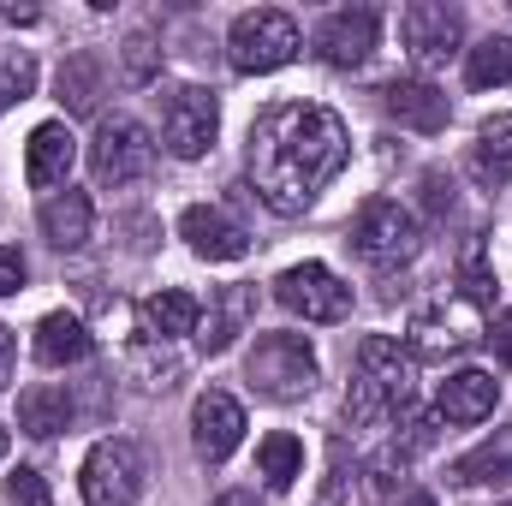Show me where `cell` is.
Here are the masks:
<instances>
[{"label":"cell","mask_w":512,"mask_h":506,"mask_svg":"<svg viewBox=\"0 0 512 506\" xmlns=\"http://www.w3.org/2000/svg\"><path fill=\"white\" fill-rule=\"evenodd\" d=\"M483 340V310L477 304H465V298H453V304H429V310H417L411 316V358L423 364H441V358H459L465 346H477Z\"/></svg>","instance_id":"10"},{"label":"cell","mask_w":512,"mask_h":506,"mask_svg":"<svg viewBox=\"0 0 512 506\" xmlns=\"http://www.w3.org/2000/svg\"><path fill=\"white\" fill-rule=\"evenodd\" d=\"M411 393H417V358H411V346H399L393 334H370L358 346V381L346 387V423L382 429L399 411H411Z\"/></svg>","instance_id":"2"},{"label":"cell","mask_w":512,"mask_h":506,"mask_svg":"<svg viewBox=\"0 0 512 506\" xmlns=\"http://www.w3.org/2000/svg\"><path fill=\"white\" fill-rule=\"evenodd\" d=\"M376 36H382V18L370 6H346V12H328L322 30H316V54L334 66V72H352L376 54Z\"/></svg>","instance_id":"12"},{"label":"cell","mask_w":512,"mask_h":506,"mask_svg":"<svg viewBox=\"0 0 512 506\" xmlns=\"http://www.w3.org/2000/svg\"><path fill=\"white\" fill-rule=\"evenodd\" d=\"M477 173L483 179H507L512 173V114H495L477 131Z\"/></svg>","instance_id":"27"},{"label":"cell","mask_w":512,"mask_h":506,"mask_svg":"<svg viewBox=\"0 0 512 506\" xmlns=\"http://www.w3.org/2000/svg\"><path fill=\"white\" fill-rule=\"evenodd\" d=\"M453 483L477 489V483H512V429H495L483 447L453 459Z\"/></svg>","instance_id":"23"},{"label":"cell","mask_w":512,"mask_h":506,"mask_svg":"<svg viewBox=\"0 0 512 506\" xmlns=\"http://www.w3.org/2000/svg\"><path fill=\"white\" fill-rule=\"evenodd\" d=\"M298 48H304V30H298V18L280 12V6L239 12V18H233V36H227V60H233L239 72H251V78L280 72Z\"/></svg>","instance_id":"4"},{"label":"cell","mask_w":512,"mask_h":506,"mask_svg":"<svg viewBox=\"0 0 512 506\" xmlns=\"http://www.w3.org/2000/svg\"><path fill=\"white\" fill-rule=\"evenodd\" d=\"M399 506H435V495H423V489H417V495H405Z\"/></svg>","instance_id":"39"},{"label":"cell","mask_w":512,"mask_h":506,"mask_svg":"<svg viewBox=\"0 0 512 506\" xmlns=\"http://www.w3.org/2000/svg\"><path fill=\"white\" fill-rule=\"evenodd\" d=\"M0 459H6V429H0Z\"/></svg>","instance_id":"40"},{"label":"cell","mask_w":512,"mask_h":506,"mask_svg":"<svg viewBox=\"0 0 512 506\" xmlns=\"http://www.w3.org/2000/svg\"><path fill=\"white\" fill-rule=\"evenodd\" d=\"M251 316H256V286H221L215 292V310H209V334H197L203 352H227L251 328Z\"/></svg>","instance_id":"22"},{"label":"cell","mask_w":512,"mask_h":506,"mask_svg":"<svg viewBox=\"0 0 512 506\" xmlns=\"http://www.w3.org/2000/svg\"><path fill=\"white\" fill-rule=\"evenodd\" d=\"M179 239L203 256V262H239V256L251 251L245 227H239L233 215L209 209V203H197V209H185V215H179Z\"/></svg>","instance_id":"15"},{"label":"cell","mask_w":512,"mask_h":506,"mask_svg":"<svg viewBox=\"0 0 512 506\" xmlns=\"http://www.w3.org/2000/svg\"><path fill=\"white\" fill-rule=\"evenodd\" d=\"M382 108H387V120H399L411 131H447V120H453L447 90H435L429 78H393V84H382Z\"/></svg>","instance_id":"14"},{"label":"cell","mask_w":512,"mask_h":506,"mask_svg":"<svg viewBox=\"0 0 512 506\" xmlns=\"http://www.w3.org/2000/svg\"><path fill=\"white\" fill-rule=\"evenodd\" d=\"M245 376H251V387L262 399L292 405V399H304L316 387L322 364H316V346L304 334H262L251 346V358H245Z\"/></svg>","instance_id":"3"},{"label":"cell","mask_w":512,"mask_h":506,"mask_svg":"<svg viewBox=\"0 0 512 506\" xmlns=\"http://www.w3.org/2000/svg\"><path fill=\"white\" fill-rule=\"evenodd\" d=\"M405 471H411V453H405V447H393V441H387L382 453H376V459H370V465H364V477H370V483H364V489H370V495H376V501H387V495H393V483H399V477H405Z\"/></svg>","instance_id":"29"},{"label":"cell","mask_w":512,"mask_h":506,"mask_svg":"<svg viewBox=\"0 0 512 506\" xmlns=\"http://www.w3.org/2000/svg\"><path fill=\"white\" fill-rule=\"evenodd\" d=\"M42 239L54 245V251H84L90 245V227H96V209H90V197L84 191H54L48 203H42Z\"/></svg>","instance_id":"18"},{"label":"cell","mask_w":512,"mask_h":506,"mask_svg":"<svg viewBox=\"0 0 512 506\" xmlns=\"http://www.w3.org/2000/svg\"><path fill=\"white\" fill-rule=\"evenodd\" d=\"M12 358H18V346H12V328L0 322V393H6V381H12Z\"/></svg>","instance_id":"36"},{"label":"cell","mask_w":512,"mask_h":506,"mask_svg":"<svg viewBox=\"0 0 512 506\" xmlns=\"http://www.w3.org/2000/svg\"><path fill=\"white\" fill-rule=\"evenodd\" d=\"M36 90V60L30 54H0V108L24 102Z\"/></svg>","instance_id":"30"},{"label":"cell","mask_w":512,"mask_h":506,"mask_svg":"<svg viewBox=\"0 0 512 506\" xmlns=\"http://www.w3.org/2000/svg\"><path fill=\"white\" fill-rule=\"evenodd\" d=\"M256 471H262L268 489H292V483L304 477V441L286 435V429H274V435L256 447Z\"/></svg>","instance_id":"25"},{"label":"cell","mask_w":512,"mask_h":506,"mask_svg":"<svg viewBox=\"0 0 512 506\" xmlns=\"http://www.w3.org/2000/svg\"><path fill=\"white\" fill-rule=\"evenodd\" d=\"M72 161H78V137L66 131V120H48V126L30 131V143H24V179H30L36 191L66 185Z\"/></svg>","instance_id":"16"},{"label":"cell","mask_w":512,"mask_h":506,"mask_svg":"<svg viewBox=\"0 0 512 506\" xmlns=\"http://www.w3.org/2000/svg\"><path fill=\"white\" fill-rule=\"evenodd\" d=\"M54 90H60V108L66 114H96V102H102V66H96V54H72L60 66Z\"/></svg>","instance_id":"24"},{"label":"cell","mask_w":512,"mask_h":506,"mask_svg":"<svg viewBox=\"0 0 512 506\" xmlns=\"http://www.w3.org/2000/svg\"><path fill=\"white\" fill-rule=\"evenodd\" d=\"M423 203H429V215H447V209H453V179L423 173Z\"/></svg>","instance_id":"35"},{"label":"cell","mask_w":512,"mask_h":506,"mask_svg":"<svg viewBox=\"0 0 512 506\" xmlns=\"http://www.w3.org/2000/svg\"><path fill=\"white\" fill-rule=\"evenodd\" d=\"M352 155V137L346 120L334 108H316V102H274L262 108L245 143V173H251L256 203L280 221L304 215L346 167Z\"/></svg>","instance_id":"1"},{"label":"cell","mask_w":512,"mask_h":506,"mask_svg":"<svg viewBox=\"0 0 512 506\" xmlns=\"http://www.w3.org/2000/svg\"><path fill=\"white\" fill-rule=\"evenodd\" d=\"M191 441H197V459H209V465L233 459V447L245 441V405L233 393H221V387L197 393V405H191Z\"/></svg>","instance_id":"13"},{"label":"cell","mask_w":512,"mask_h":506,"mask_svg":"<svg viewBox=\"0 0 512 506\" xmlns=\"http://www.w3.org/2000/svg\"><path fill=\"white\" fill-rule=\"evenodd\" d=\"M215 506H262V501H256V495H245V489H233V495H221Z\"/></svg>","instance_id":"38"},{"label":"cell","mask_w":512,"mask_h":506,"mask_svg":"<svg viewBox=\"0 0 512 506\" xmlns=\"http://www.w3.org/2000/svg\"><path fill=\"white\" fill-rule=\"evenodd\" d=\"M346 245L364 256L370 268H399V262H411V256L423 251V227H417V215H411L405 203L370 197V203L352 215V239H346Z\"/></svg>","instance_id":"5"},{"label":"cell","mask_w":512,"mask_h":506,"mask_svg":"<svg viewBox=\"0 0 512 506\" xmlns=\"http://www.w3.org/2000/svg\"><path fill=\"white\" fill-rule=\"evenodd\" d=\"M459 298H465V304H477V310H489V304H495V268L483 262V239H471L465 256H459Z\"/></svg>","instance_id":"28"},{"label":"cell","mask_w":512,"mask_h":506,"mask_svg":"<svg viewBox=\"0 0 512 506\" xmlns=\"http://www.w3.org/2000/svg\"><path fill=\"white\" fill-rule=\"evenodd\" d=\"M72 417H78L72 393H66V387H54V381H42V387H24V393H18V429H24V435H36V441H48V435L72 429Z\"/></svg>","instance_id":"21"},{"label":"cell","mask_w":512,"mask_h":506,"mask_svg":"<svg viewBox=\"0 0 512 506\" xmlns=\"http://www.w3.org/2000/svg\"><path fill=\"white\" fill-rule=\"evenodd\" d=\"M155 72H161V48H155V36H149V30H137V36L126 42V78H131V84H149Z\"/></svg>","instance_id":"31"},{"label":"cell","mask_w":512,"mask_h":506,"mask_svg":"<svg viewBox=\"0 0 512 506\" xmlns=\"http://www.w3.org/2000/svg\"><path fill=\"white\" fill-rule=\"evenodd\" d=\"M6 495H12L18 506H54V495H48V483H42L36 471H24V465H18V471L6 477Z\"/></svg>","instance_id":"32"},{"label":"cell","mask_w":512,"mask_h":506,"mask_svg":"<svg viewBox=\"0 0 512 506\" xmlns=\"http://www.w3.org/2000/svg\"><path fill=\"white\" fill-rule=\"evenodd\" d=\"M90 328L72 316V310H54V316H42L36 322V358L48 364V370H66V364H84L90 358Z\"/></svg>","instance_id":"20"},{"label":"cell","mask_w":512,"mask_h":506,"mask_svg":"<svg viewBox=\"0 0 512 506\" xmlns=\"http://www.w3.org/2000/svg\"><path fill=\"white\" fill-rule=\"evenodd\" d=\"M465 84L471 90H501V84H512V36H483L465 54Z\"/></svg>","instance_id":"26"},{"label":"cell","mask_w":512,"mask_h":506,"mask_svg":"<svg viewBox=\"0 0 512 506\" xmlns=\"http://www.w3.org/2000/svg\"><path fill=\"white\" fill-rule=\"evenodd\" d=\"M399 36H405V48H411L417 66H447L459 54V42H465V18L447 0H417V6H405Z\"/></svg>","instance_id":"11"},{"label":"cell","mask_w":512,"mask_h":506,"mask_svg":"<svg viewBox=\"0 0 512 506\" xmlns=\"http://www.w3.org/2000/svg\"><path fill=\"white\" fill-rule=\"evenodd\" d=\"M155 167V137L137 126L131 114H108L96 137H90V173H96V185H108V191H120L131 179H143Z\"/></svg>","instance_id":"6"},{"label":"cell","mask_w":512,"mask_h":506,"mask_svg":"<svg viewBox=\"0 0 512 506\" xmlns=\"http://www.w3.org/2000/svg\"><path fill=\"white\" fill-rule=\"evenodd\" d=\"M274 298L304 316V322H346L352 316V286L328 268V262H298L274 280Z\"/></svg>","instance_id":"9"},{"label":"cell","mask_w":512,"mask_h":506,"mask_svg":"<svg viewBox=\"0 0 512 506\" xmlns=\"http://www.w3.org/2000/svg\"><path fill=\"white\" fill-rule=\"evenodd\" d=\"M215 131H221V102H215V90L185 84V90H173V96L161 102V137H167V155H173V161H203L209 143H215Z\"/></svg>","instance_id":"8"},{"label":"cell","mask_w":512,"mask_h":506,"mask_svg":"<svg viewBox=\"0 0 512 506\" xmlns=\"http://www.w3.org/2000/svg\"><path fill=\"white\" fill-rule=\"evenodd\" d=\"M495 399H501V381L489 370H459V376L441 381L435 417L441 423H483V417H495Z\"/></svg>","instance_id":"17"},{"label":"cell","mask_w":512,"mask_h":506,"mask_svg":"<svg viewBox=\"0 0 512 506\" xmlns=\"http://www.w3.org/2000/svg\"><path fill=\"white\" fill-rule=\"evenodd\" d=\"M483 340H489V352H495V364H512V310H501L489 328H483Z\"/></svg>","instance_id":"34"},{"label":"cell","mask_w":512,"mask_h":506,"mask_svg":"<svg viewBox=\"0 0 512 506\" xmlns=\"http://www.w3.org/2000/svg\"><path fill=\"white\" fill-rule=\"evenodd\" d=\"M137 322H143V334H149V340H179V334H197L203 304H197L191 292L167 286V292H155V298H143V304H137Z\"/></svg>","instance_id":"19"},{"label":"cell","mask_w":512,"mask_h":506,"mask_svg":"<svg viewBox=\"0 0 512 506\" xmlns=\"http://www.w3.org/2000/svg\"><path fill=\"white\" fill-rule=\"evenodd\" d=\"M507 506H512V501H507Z\"/></svg>","instance_id":"41"},{"label":"cell","mask_w":512,"mask_h":506,"mask_svg":"<svg viewBox=\"0 0 512 506\" xmlns=\"http://www.w3.org/2000/svg\"><path fill=\"white\" fill-rule=\"evenodd\" d=\"M0 18H6V24H36V6H18V0H12V6H0Z\"/></svg>","instance_id":"37"},{"label":"cell","mask_w":512,"mask_h":506,"mask_svg":"<svg viewBox=\"0 0 512 506\" xmlns=\"http://www.w3.org/2000/svg\"><path fill=\"white\" fill-rule=\"evenodd\" d=\"M78 489H84V506H137V495H143V453L126 435L96 441L90 459H84Z\"/></svg>","instance_id":"7"},{"label":"cell","mask_w":512,"mask_h":506,"mask_svg":"<svg viewBox=\"0 0 512 506\" xmlns=\"http://www.w3.org/2000/svg\"><path fill=\"white\" fill-rule=\"evenodd\" d=\"M24 274H30V268H24V251H18V245H0V298H12V292L24 286Z\"/></svg>","instance_id":"33"}]
</instances>
